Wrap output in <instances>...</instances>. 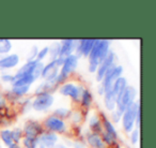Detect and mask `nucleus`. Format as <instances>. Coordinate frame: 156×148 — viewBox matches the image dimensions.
<instances>
[{
  "label": "nucleus",
  "mask_w": 156,
  "mask_h": 148,
  "mask_svg": "<svg viewBox=\"0 0 156 148\" xmlns=\"http://www.w3.org/2000/svg\"><path fill=\"white\" fill-rule=\"evenodd\" d=\"M110 52V42L108 40H96L91 53L89 54L88 69L91 73H95L100 63L107 57Z\"/></svg>",
  "instance_id": "1"
},
{
  "label": "nucleus",
  "mask_w": 156,
  "mask_h": 148,
  "mask_svg": "<svg viewBox=\"0 0 156 148\" xmlns=\"http://www.w3.org/2000/svg\"><path fill=\"white\" fill-rule=\"evenodd\" d=\"M137 96V90L133 86H127L125 88V90L123 91V94L120 97H118L117 99V104H115V109L118 112H120L121 114L124 113L127 106H129L130 104L135 102V99Z\"/></svg>",
  "instance_id": "2"
},
{
  "label": "nucleus",
  "mask_w": 156,
  "mask_h": 148,
  "mask_svg": "<svg viewBox=\"0 0 156 148\" xmlns=\"http://www.w3.org/2000/svg\"><path fill=\"white\" fill-rule=\"evenodd\" d=\"M139 106H140V103L134 102L133 104H130L129 106H127V109L122 114V127H123L125 132L130 133L134 130L137 109H138Z\"/></svg>",
  "instance_id": "3"
},
{
  "label": "nucleus",
  "mask_w": 156,
  "mask_h": 148,
  "mask_svg": "<svg viewBox=\"0 0 156 148\" xmlns=\"http://www.w3.org/2000/svg\"><path fill=\"white\" fill-rule=\"evenodd\" d=\"M123 73V67L122 65H112L105 74L104 79L102 81V87L104 90V94L112 88V85L119 77L122 76Z\"/></svg>",
  "instance_id": "4"
},
{
  "label": "nucleus",
  "mask_w": 156,
  "mask_h": 148,
  "mask_svg": "<svg viewBox=\"0 0 156 148\" xmlns=\"http://www.w3.org/2000/svg\"><path fill=\"white\" fill-rule=\"evenodd\" d=\"M54 102V96H51L49 92H42V94H37L34 100L31 103V106L37 112H45L51 107Z\"/></svg>",
  "instance_id": "5"
},
{
  "label": "nucleus",
  "mask_w": 156,
  "mask_h": 148,
  "mask_svg": "<svg viewBox=\"0 0 156 148\" xmlns=\"http://www.w3.org/2000/svg\"><path fill=\"white\" fill-rule=\"evenodd\" d=\"M85 88L81 85H75L73 83L62 84L59 88V92L64 97H71L74 101H79Z\"/></svg>",
  "instance_id": "6"
},
{
  "label": "nucleus",
  "mask_w": 156,
  "mask_h": 148,
  "mask_svg": "<svg viewBox=\"0 0 156 148\" xmlns=\"http://www.w3.org/2000/svg\"><path fill=\"white\" fill-rule=\"evenodd\" d=\"M43 126L47 129V131L54 133H63L66 130L65 121L60 118L56 117L55 115H50L44 120Z\"/></svg>",
  "instance_id": "7"
},
{
  "label": "nucleus",
  "mask_w": 156,
  "mask_h": 148,
  "mask_svg": "<svg viewBox=\"0 0 156 148\" xmlns=\"http://www.w3.org/2000/svg\"><path fill=\"white\" fill-rule=\"evenodd\" d=\"M115 53H113L112 50H110V52L108 53V55H107V57L100 63L98 70H96V72H95L96 73V81L98 82L103 81L106 72L108 71L112 65H115Z\"/></svg>",
  "instance_id": "8"
},
{
  "label": "nucleus",
  "mask_w": 156,
  "mask_h": 148,
  "mask_svg": "<svg viewBox=\"0 0 156 148\" xmlns=\"http://www.w3.org/2000/svg\"><path fill=\"white\" fill-rule=\"evenodd\" d=\"M96 40L94 39H83L77 41V45L75 48V53L77 58H80L81 56L88 57L89 54L91 53L92 48H93L94 44H95Z\"/></svg>",
  "instance_id": "9"
},
{
  "label": "nucleus",
  "mask_w": 156,
  "mask_h": 148,
  "mask_svg": "<svg viewBox=\"0 0 156 148\" xmlns=\"http://www.w3.org/2000/svg\"><path fill=\"white\" fill-rule=\"evenodd\" d=\"M59 68L57 67L55 60H51L47 63V65H44L43 71H42V79L45 80V82H50V83L56 84V79L59 74Z\"/></svg>",
  "instance_id": "10"
},
{
  "label": "nucleus",
  "mask_w": 156,
  "mask_h": 148,
  "mask_svg": "<svg viewBox=\"0 0 156 148\" xmlns=\"http://www.w3.org/2000/svg\"><path fill=\"white\" fill-rule=\"evenodd\" d=\"M23 132L26 134V136L39 137L44 131H43V129H42V126L37 121H34V120H28V121L25 124Z\"/></svg>",
  "instance_id": "11"
},
{
  "label": "nucleus",
  "mask_w": 156,
  "mask_h": 148,
  "mask_svg": "<svg viewBox=\"0 0 156 148\" xmlns=\"http://www.w3.org/2000/svg\"><path fill=\"white\" fill-rule=\"evenodd\" d=\"M77 41L73 39H66L62 40L60 42V52H59V57L61 58H66L67 56L72 55L75 52Z\"/></svg>",
  "instance_id": "12"
},
{
  "label": "nucleus",
  "mask_w": 156,
  "mask_h": 148,
  "mask_svg": "<svg viewBox=\"0 0 156 148\" xmlns=\"http://www.w3.org/2000/svg\"><path fill=\"white\" fill-rule=\"evenodd\" d=\"M77 65H78L77 56H76L75 54H72L64 59V62H63L62 67H61L60 72H62L63 74H65V75L69 76V74L73 73V72L76 70Z\"/></svg>",
  "instance_id": "13"
},
{
  "label": "nucleus",
  "mask_w": 156,
  "mask_h": 148,
  "mask_svg": "<svg viewBox=\"0 0 156 148\" xmlns=\"http://www.w3.org/2000/svg\"><path fill=\"white\" fill-rule=\"evenodd\" d=\"M58 142V135L54 132L46 131L39 136V144L43 145L45 148H55Z\"/></svg>",
  "instance_id": "14"
},
{
  "label": "nucleus",
  "mask_w": 156,
  "mask_h": 148,
  "mask_svg": "<svg viewBox=\"0 0 156 148\" xmlns=\"http://www.w3.org/2000/svg\"><path fill=\"white\" fill-rule=\"evenodd\" d=\"M20 63V56L17 54H8L0 59V69H13Z\"/></svg>",
  "instance_id": "15"
},
{
  "label": "nucleus",
  "mask_w": 156,
  "mask_h": 148,
  "mask_svg": "<svg viewBox=\"0 0 156 148\" xmlns=\"http://www.w3.org/2000/svg\"><path fill=\"white\" fill-rule=\"evenodd\" d=\"M115 104H117V97L112 92V90L105 92L104 94V105L106 107V109L112 112L115 109Z\"/></svg>",
  "instance_id": "16"
},
{
  "label": "nucleus",
  "mask_w": 156,
  "mask_h": 148,
  "mask_svg": "<svg viewBox=\"0 0 156 148\" xmlns=\"http://www.w3.org/2000/svg\"><path fill=\"white\" fill-rule=\"evenodd\" d=\"M126 87H127V81H126L125 77L121 76L113 83L111 90H112V92L115 94V97H117V99H118V97H120L123 94V91L125 90Z\"/></svg>",
  "instance_id": "17"
},
{
  "label": "nucleus",
  "mask_w": 156,
  "mask_h": 148,
  "mask_svg": "<svg viewBox=\"0 0 156 148\" xmlns=\"http://www.w3.org/2000/svg\"><path fill=\"white\" fill-rule=\"evenodd\" d=\"M102 116H103V114H102ZM101 121H102V127H103V129L105 130V133H107L108 135L112 136L113 139H115V141H117L118 132H117V130H115V127H113L112 122H111L108 118L104 117V116H103V119L101 120Z\"/></svg>",
  "instance_id": "18"
},
{
  "label": "nucleus",
  "mask_w": 156,
  "mask_h": 148,
  "mask_svg": "<svg viewBox=\"0 0 156 148\" xmlns=\"http://www.w3.org/2000/svg\"><path fill=\"white\" fill-rule=\"evenodd\" d=\"M87 142L92 148H105V144L103 143L102 137L96 133H88Z\"/></svg>",
  "instance_id": "19"
},
{
  "label": "nucleus",
  "mask_w": 156,
  "mask_h": 148,
  "mask_svg": "<svg viewBox=\"0 0 156 148\" xmlns=\"http://www.w3.org/2000/svg\"><path fill=\"white\" fill-rule=\"evenodd\" d=\"M34 79H33L32 74H27V75H23V76L16 79L13 82L12 86H31L34 83Z\"/></svg>",
  "instance_id": "20"
},
{
  "label": "nucleus",
  "mask_w": 156,
  "mask_h": 148,
  "mask_svg": "<svg viewBox=\"0 0 156 148\" xmlns=\"http://www.w3.org/2000/svg\"><path fill=\"white\" fill-rule=\"evenodd\" d=\"M89 127L90 129L92 130V133H101L103 131V127H102V121L101 119L98 118V116L93 115L89 120Z\"/></svg>",
  "instance_id": "21"
},
{
  "label": "nucleus",
  "mask_w": 156,
  "mask_h": 148,
  "mask_svg": "<svg viewBox=\"0 0 156 148\" xmlns=\"http://www.w3.org/2000/svg\"><path fill=\"white\" fill-rule=\"evenodd\" d=\"M92 101H93V97H92V94L89 89H86L83 90V94H81V98H80V103H81V106L85 107V109H89L92 104Z\"/></svg>",
  "instance_id": "22"
},
{
  "label": "nucleus",
  "mask_w": 156,
  "mask_h": 148,
  "mask_svg": "<svg viewBox=\"0 0 156 148\" xmlns=\"http://www.w3.org/2000/svg\"><path fill=\"white\" fill-rule=\"evenodd\" d=\"M29 90H30V86H12L11 91L16 97H23L28 94Z\"/></svg>",
  "instance_id": "23"
},
{
  "label": "nucleus",
  "mask_w": 156,
  "mask_h": 148,
  "mask_svg": "<svg viewBox=\"0 0 156 148\" xmlns=\"http://www.w3.org/2000/svg\"><path fill=\"white\" fill-rule=\"evenodd\" d=\"M0 139H1V141H2L3 143H5V145H7L8 147L13 144L11 130H7V129H5V130L0 131Z\"/></svg>",
  "instance_id": "24"
},
{
  "label": "nucleus",
  "mask_w": 156,
  "mask_h": 148,
  "mask_svg": "<svg viewBox=\"0 0 156 148\" xmlns=\"http://www.w3.org/2000/svg\"><path fill=\"white\" fill-rule=\"evenodd\" d=\"M12 50V43L11 41L7 39H1L0 41V55H8L9 52Z\"/></svg>",
  "instance_id": "25"
},
{
  "label": "nucleus",
  "mask_w": 156,
  "mask_h": 148,
  "mask_svg": "<svg viewBox=\"0 0 156 148\" xmlns=\"http://www.w3.org/2000/svg\"><path fill=\"white\" fill-rule=\"evenodd\" d=\"M25 148H37L39 145V137H31V136H25L23 139Z\"/></svg>",
  "instance_id": "26"
},
{
  "label": "nucleus",
  "mask_w": 156,
  "mask_h": 148,
  "mask_svg": "<svg viewBox=\"0 0 156 148\" xmlns=\"http://www.w3.org/2000/svg\"><path fill=\"white\" fill-rule=\"evenodd\" d=\"M43 68H44V63L42 62V61L37 60V62H35L34 67H33V70H32V76H33V79H34V81H37V79L41 77Z\"/></svg>",
  "instance_id": "27"
},
{
  "label": "nucleus",
  "mask_w": 156,
  "mask_h": 148,
  "mask_svg": "<svg viewBox=\"0 0 156 148\" xmlns=\"http://www.w3.org/2000/svg\"><path fill=\"white\" fill-rule=\"evenodd\" d=\"M54 115L56 116V117L63 120L64 118L69 117V116L71 115V111H69V109H65V107H59V109H55Z\"/></svg>",
  "instance_id": "28"
},
{
  "label": "nucleus",
  "mask_w": 156,
  "mask_h": 148,
  "mask_svg": "<svg viewBox=\"0 0 156 148\" xmlns=\"http://www.w3.org/2000/svg\"><path fill=\"white\" fill-rule=\"evenodd\" d=\"M12 134V139H13V143L18 144L20 141L23 137V130L22 129H14L13 131H11Z\"/></svg>",
  "instance_id": "29"
},
{
  "label": "nucleus",
  "mask_w": 156,
  "mask_h": 148,
  "mask_svg": "<svg viewBox=\"0 0 156 148\" xmlns=\"http://www.w3.org/2000/svg\"><path fill=\"white\" fill-rule=\"evenodd\" d=\"M59 52H60V43H55L54 45L49 48V52L48 53H50L51 59L55 60V59L59 57Z\"/></svg>",
  "instance_id": "30"
},
{
  "label": "nucleus",
  "mask_w": 156,
  "mask_h": 148,
  "mask_svg": "<svg viewBox=\"0 0 156 148\" xmlns=\"http://www.w3.org/2000/svg\"><path fill=\"white\" fill-rule=\"evenodd\" d=\"M37 53H39V48L37 46L33 45L32 47L30 48V52H29L28 56H27V61H31V60H35L37 56Z\"/></svg>",
  "instance_id": "31"
},
{
  "label": "nucleus",
  "mask_w": 156,
  "mask_h": 148,
  "mask_svg": "<svg viewBox=\"0 0 156 148\" xmlns=\"http://www.w3.org/2000/svg\"><path fill=\"white\" fill-rule=\"evenodd\" d=\"M129 139L130 143L133 145H136L137 143L139 142V130L138 129H134L132 132L129 133Z\"/></svg>",
  "instance_id": "32"
},
{
  "label": "nucleus",
  "mask_w": 156,
  "mask_h": 148,
  "mask_svg": "<svg viewBox=\"0 0 156 148\" xmlns=\"http://www.w3.org/2000/svg\"><path fill=\"white\" fill-rule=\"evenodd\" d=\"M102 141H103V143L107 144V145H112V144L115 143V139H113L112 136H110V135H108L105 132L102 133Z\"/></svg>",
  "instance_id": "33"
},
{
  "label": "nucleus",
  "mask_w": 156,
  "mask_h": 148,
  "mask_svg": "<svg viewBox=\"0 0 156 148\" xmlns=\"http://www.w3.org/2000/svg\"><path fill=\"white\" fill-rule=\"evenodd\" d=\"M48 52H49V47H44L42 48L41 50H39V53H37V60L39 61H42L43 59H45V57L48 55Z\"/></svg>",
  "instance_id": "34"
},
{
  "label": "nucleus",
  "mask_w": 156,
  "mask_h": 148,
  "mask_svg": "<svg viewBox=\"0 0 156 148\" xmlns=\"http://www.w3.org/2000/svg\"><path fill=\"white\" fill-rule=\"evenodd\" d=\"M110 116H111V119H112L113 122H119L122 118V114L120 113V112H118L117 109H115V111L111 112Z\"/></svg>",
  "instance_id": "35"
},
{
  "label": "nucleus",
  "mask_w": 156,
  "mask_h": 148,
  "mask_svg": "<svg viewBox=\"0 0 156 148\" xmlns=\"http://www.w3.org/2000/svg\"><path fill=\"white\" fill-rule=\"evenodd\" d=\"M1 81L5 82V83H11L13 84L14 82V76L13 75H11V74H3V75H1Z\"/></svg>",
  "instance_id": "36"
},
{
  "label": "nucleus",
  "mask_w": 156,
  "mask_h": 148,
  "mask_svg": "<svg viewBox=\"0 0 156 148\" xmlns=\"http://www.w3.org/2000/svg\"><path fill=\"white\" fill-rule=\"evenodd\" d=\"M140 119H141V109L140 106L138 107V109H137V114H136V120H135V124H137V126H140Z\"/></svg>",
  "instance_id": "37"
},
{
  "label": "nucleus",
  "mask_w": 156,
  "mask_h": 148,
  "mask_svg": "<svg viewBox=\"0 0 156 148\" xmlns=\"http://www.w3.org/2000/svg\"><path fill=\"white\" fill-rule=\"evenodd\" d=\"M74 122H80V113H75L73 116Z\"/></svg>",
  "instance_id": "38"
},
{
  "label": "nucleus",
  "mask_w": 156,
  "mask_h": 148,
  "mask_svg": "<svg viewBox=\"0 0 156 148\" xmlns=\"http://www.w3.org/2000/svg\"><path fill=\"white\" fill-rule=\"evenodd\" d=\"M5 98H3V96L0 94V106L2 107V106H5Z\"/></svg>",
  "instance_id": "39"
},
{
  "label": "nucleus",
  "mask_w": 156,
  "mask_h": 148,
  "mask_svg": "<svg viewBox=\"0 0 156 148\" xmlns=\"http://www.w3.org/2000/svg\"><path fill=\"white\" fill-rule=\"evenodd\" d=\"M74 148H86V147L80 143H75L74 144Z\"/></svg>",
  "instance_id": "40"
},
{
  "label": "nucleus",
  "mask_w": 156,
  "mask_h": 148,
  "mask_svg": "<svg viewBox=\"0 0 156 148\" xmlns=\"http://www.w3.org/2000/svg\"><path fill=\"white\" fill-rule=\"evenodd\" d=\"M8 148H20V145H18V144L13 143V144H12V145H10Z\"/></svg>",
  "instance_id": "41"
},
{
  "label": "nucleus",
  "mask_w": 156,
  "mask_h": 148,
  "mask_svg": "<svg viewBox=\"0 0 156 148\" xmlns=\"http://www.w3.org/2000/svg\"><path fill=\"white\" fill-rule=\"evenodd\" d=\"M55 148H67L65 145H63V144H58V145L55 146Z\"/></svg>",
  "instance_id": "42"
},
{
  "label": "nucleus",
  "mask_w": 156,
  "mask_h": 148,
  "mask_svg": "<svg viewBox=\"0 0 156 148\" xmlns=\"http://www.w3.org/2000/svg\"><path fill=\"white\" fill-rule=\"evenodd\" d=\"M37 146H39V147H37V148H45L43 145H41V144H39V145H37Z\"/></svg>",
  "instance_id": "43"
},
{
  "label": "nucleus",
  "mask_w": 156,
  "mask_h": 148,
  "mask_svg": "<svg viewBox=\"0 0 156 148\" xmlns=\"http://www.w3.org/2000/svg\"><path fill=\"white\" fill-rule=\"evenodd\" d=\"M1 57H2V56H1V55H0V59H1Z\"/></svg>",
  "instance_id": "44"
},
{
  "label": "nucleus",
  "mask_w": 156,
  "mask_h": 148,
  "mask_svg": "<svg viewBox=\"0 0 156 148\" xmlns=\"http://www.w3.org/2000/svg\"><path fill=\"white\" fill-rule=\"evenodd\" d=\"M0 41H1V39H0Z\"/></svg>",
  "instance_id": "45"
},
{
  "label": "nucleus",
  "mask_w": 156,
  "mask_h": 148,
  "mask_svg": "<svg viewBox=\"0 0 156 148\" xmlns=\"http://www.w3.org/2000/svg\"><path fill=\"white\" fill-rule=\"evenodd\" d=\"M24 148H25V147H24Z\"/></svg>",
  "instance_id": "46"
}]
</instances>
